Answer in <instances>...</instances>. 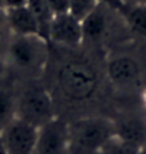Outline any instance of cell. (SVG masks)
<instances>
[{"instance_id": "obj_1", "label": "cell", "mask_w": 146, "mask_h": 154, "mask_svg": "<svg viewBox=\"0 0 146 154\" xmlns=\"http://www.w3.org/2000/svg\"><path fill=\"white\" fill-rule=\"evenodd\" d=\"M115 134L113 122L105 117H85L68 125L70 154H94Z\"/></svg>"}, {"instance_id": "obj_2", "label": "cell", "mask_w": 146, "mask_h": 154, "mask_svg": "<svg viewBox=\"0 0 146 154\" xmlns=\"http://www.w3.org/2000/svg\"><path fill=\"white\" fill-rule=\"evenodd\" d=\"M58 85L62 94L72 100H84L92 96L98 78L92 66L82 61H70L58 72Z\"/></svg>"}, {"instance_id": "obj_3", "label": "cell", "mask_w": 146, "mask_h": 154, "mask_svg": "<svg viewBox=\"0 0 146 154\" xmlns=\"http://www.w3.org/2000/svg\"><path fill=\"white\" fill-rule=\"evenodd\" d=\"M47 55V40L40 35H14L9 45L10 62L24 72L41 69Z\"/></svg>"}, {"instance_id": "obj_4", "label": "cell", "mask_w": 146, "mask_h": 154, "mask_svg": "<svg viewBox=\"0 0 146 154\" xmlns=\"http://www.w3.org/2000/svg\"><path fill=\"white\" fill-rule=\"evenodd\" d=\"M16 117L36 127H41L54 119L51 96L41 88L26 89L16 100Z\"/></svg>"}, {"instance_id": "obj_5", "label": "cell", "mask_w": 146, "mask_h": 154, "mask_svg": "<svg viewBox=\"0 0 146 154\" xmlns=\"http://www.w3.org/2000/svg\"><path fill=\"white\" fill-rule=\"evenodd\" d=\"M38 127L14 117L0 131V137L7 154H33L37 141Z\"/></svg>"}, {"instance_id": "obj_6", "label": "cell", "mask_w": 146, "mask_h": 154, "mask_svg": "<svg viewBox=\"0 0 146 154\" xmlns=\"http://www.w3.org/2000/svg\"><path fill=\"white\" fill-rule=\"evenodd\" d=\"M33 154H70L68 125L54 117L38 127Z\"/></svg>"}, {"instance_id": "obj_7", "label": "cell", "mask_w": 146, "mask_h": 154, "mask_svg": "<svg viewBox=\"0 0 146 154\" xmlns=\"http://www.w3.org/2000/svg\"><path fill=\"white\" fill-rule=\"evenodd\" d=\"M54 42L65 47H77L82 42V26L81 21L70 13L56 16L50 28V37Z\"/></svg>"}, {"instance_id": "obj_8", "label": "cell", "mask_w": 146, "mask_h": 154, "mask_svg": "<svg viewBox=\"0 0 146 154\" xmlns=\"http://www.w3.org/2000/svg\"><path fill=\"white\" fill-rule=\"evenodd\" d=\"M108 76L121 88H136L141 84V66L128 55L115 57L108 62Z\"/></svg>"}, {"instance_id": "obj_9", "label": "cell", "mask_w": 146, "mask_h": 154, "mask_svg": "<svg viewBox=\"0 0 146 154\" xmlns=\"http://www.w3.org/2000/svg\"><path fill=\"white\" fill-rule=\"evenodd\" d=\"M115 126V136L133 144L143 147L146 143V122L142 117L128 116L113 123Z\"/></svg>"}, {"instance_id": "obj_10", "label": "cell", "mask_w": 146, "mask_h": 154, "mask_svg": "<svg viewBox=\"0 0 146 154\" xmlns=\"http://www.w3.org/2000/svg\"><path fill=\"white\" fill-rule=\"evenodd\" d=\"M6 20L14 35H38L37 23L27 6L6 10Z\"/></svg>"}, {"instance_id": "obj_11", "label": "cell", "mask_w": 146, "mask_h": 154, "mask_svg": "<svg viewBox=\"0 0 146 154\" xmlns=\"http://www.w3.org/2000/svg\"><path fill=\"white\" fill-rule=\"evenodd\" d=\"M106 7L105 6L98 5L97 9L87 16L82 21V42L90 41L95 42L99 41L104 37L105 31H106V26H108V19H106V13H105Z\"/></svg>"}, {"instance_id": "obj_12", "label": "cell", "mask_w": 146, "mask_h": 154, "mask_svg": "<svg viewBox=\"0 0 146 154\" xmlns=\"http://www.w3.org/2000/svg\"><path fill=\"white\" fill-rule=\"evenodd\" d=\"M27 7L30 9L36 23H37L38 35L44 40H48L54 14L51 13L47 2L46 0H27Z\"/></svg>"}, {"instance_id": "obj_13", "label": "cell", "mask_w": 146, "mask_h": 154, "mask_svg": "<svg viewBox=\"0 0 146 154\" xmlns=\"http://www.w3.org/2000/svg\"><path fill=\"white\" fill-rule=\"evenodd\" d=\"M119 13L133 33L146 37V6H123Z\"/></svg>"}, {"instance_id": "obj_14", "label": "cell", "mask_w": 146, "mask_h": 154, "mask_svg": "<svg viewBox=\"0 0 146 154\" xmlns=\"http://www.w3.org/2000/svg\"><path fill=\"white\" fill-rule=\"evenodd\" d=\"M99 151L101 154H141L142 147L113 134Z\"/></svg>"}, {"instance_id": "obj_15", "label": "cell", "mask_w": 146, "mask_h": 154, "mask_svg": "<svg viewBox=\"0 0 146 154\" xmlns=\"http://www.w3.org/2000/svg\"><path fill=\"white\" fill-rule=\"evenodd\" d=\"M16 117V99L5 89H0V131Z\"/></svg>"}, {"instance_id": "obj_16", "label": "cell", "mask_w": 146, "mask_h": 154, "mask_svg": "<svg viewBox=\"0 0 146 154\" xmlns=\"http://www.w3.org/2000/svg\"><path fill=\"white\" fill-rule=\"evenodd\" d=\"M97 0H70V11L68 13L75 17L77 20H82L90 16L95 9H97Z\"/></svg>"}, {"instance_id": "obj_17", "label": "cell", "mask_w": 146, "mask_h": 154, "mask_svg": "<svg viewBox=\"0 0 146 154\" xmlns=\"http://www.w3.org/2000/svg\"><path fill=\"white\" fill-rule=\"evenodd\" d=\"M51 13L56 16L67 14L70 11V0H46Z\"/></svg>"}, {"instance_id": "obj_18", "label": "cell", "mask_w": 146, "mask_h": 154, "mask_svg": "<svg viewBox=\"0 0 146 154\" xmlns=\"http://www.w3.org/2000/svg\"><path fill=\"white\" fill-rule=\"evenodd\" d=\"M97 3L101 6H105L111 10H115V11H121V9L123 7L121 0H97Z\"/></svg>"}, {"instance_id": "obj_19", "label": "cell", "mask_w": 146, "mask_h": 154, "mask_svg": "<svg viewBox=\"0 0 146 154\" xmlns=\"http://www.w3.org/2000/svg\"><path fill=\"white\" fill-rule=\"evenodd\" d=\"M27 6V0H3V10L10 9H17V7H23Z\"/></svg>"}, {"instance_id": "obj_20", "label": "cell", "mask_w": 146, "mask_h": 154, "mask_svg": "<svg viewBox=\"0 0 146 154\" xmlns=\"http://www.w3.org/2000/svg\"><path fill=\"white\" fill-rule=\"evenodd\" d=\"M123 6L132 7V6H146V0H121Z\"/></svg>"}, {"instance_id": "obj_21", "label": "cell", "mask_w": 146, "mask_h": 154, "mask_svg": "<svg viewBox=\"0 0 146 154\" xmlns=\"http://www.w3.org/2000/svg\"><path fill=\"white\" fill-rule=\"evenodd\" d=\"M0 154H7L5 149V144H3V141H2V137H0Z\"/></svg>"}, {"instance_id": "obj_22", "label": "cell", "mask_w": 146, "mask_h": 154, "mask_svg": "<svg viewBox=\"0 0 146 154\" xmlns=\"http://www.w3.org/2000/svg\"><path fill=\"white\" fill-rule=\"evenodd\" d=\"M142 99H143V103H145V106H146V88L143 89V94H142Z\"/></svg>"}, {"instance_id": "obj_23", "label": "cell", "mask_w": 146, "mask_h": 154, "mask_svg": "<svg viewBox=\"0 0 146 154\" xmlns=\"http://www.w3.org/2000/svg\"><path fill=\"white\" fill-rule=\"evenodd\" d=\"M0 10H3V0H0Z\"/></svg>"}, {"instance_id": "obj_24", "label": "cell", "mask_w": 146, "mask_h": 154, "mask_svg": "<svg viewBox=\"0 0 146 154\" xmlns=\"http://www.w3.org/2000/svg\"><path fill=\"white\" fill-rule=\"evenodd\" d=\"M94 154H101V151H98V153H94Z\"/></svg>"}]
</instances>
